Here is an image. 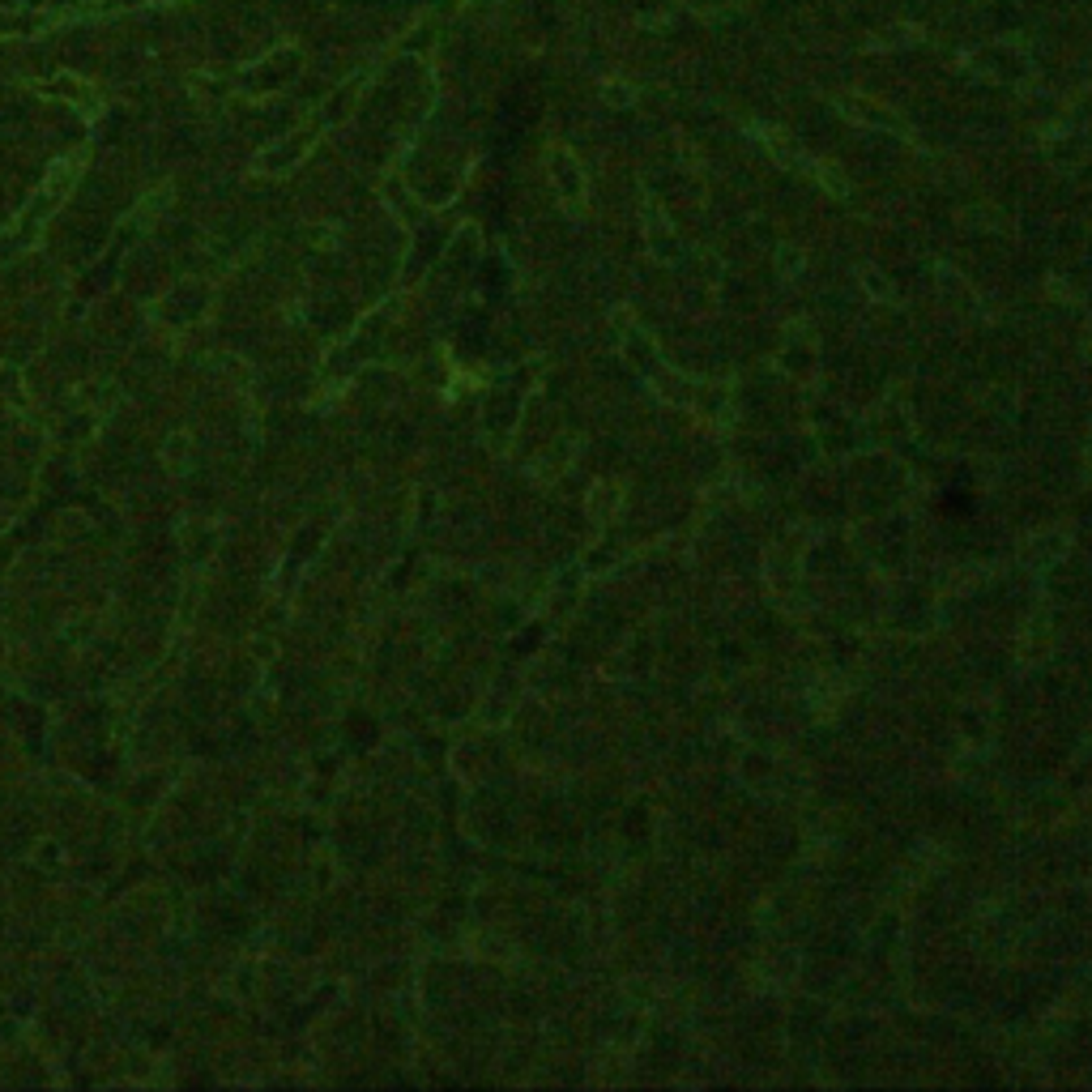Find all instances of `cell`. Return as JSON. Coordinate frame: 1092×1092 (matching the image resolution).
Listing matches in <instances>:
<instances>
[{
  "label": "cell",
  "mask_w": 1092,
  "mask_h": 1092,
  "mask_svg": "<svg viewBox=\"0 0 1092 1092\" xmlns=\"http://www.w3.org/2000/svg\"><path fill=\"white\" fill-rule=\"evenodd\" d=\"M60 22H73V14H48V9H0V39H31Z\"/></svg>",
  "instance_id": "1"
}]
</instances>
